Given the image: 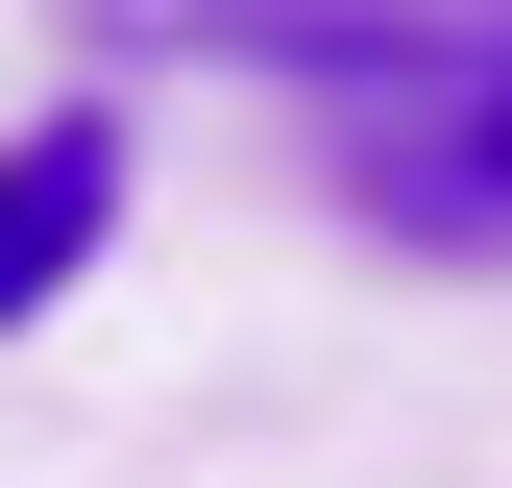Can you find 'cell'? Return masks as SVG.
<instances>
[{
	"mask_svg": "<svg viewBox=\"0 0 512 488\" xmlns=\"http://www.w3.org/2000/svg\"><path fill=\"white\" fill-rule=\"evenodd\" d=\"M366 196L415 244H512V49H464V122H391L366 147Z\"/></svg>",
	"mask_w": 512,
	"mask_h": 488,
	"instance_id": "6da1fadb",
	"label": "cell"
},
{
	"mask_svg": "<svg viewBox=\"0 0 512 488\" xmlns=\"http://www.w3.org/2000/svg\"><path fill=\"white\" fill-rule=\"evenodd\" d=\"M98 25H220L244 74H415V0H98Z\"/></svg>",
	"mask_w": 512,
	"mask_h": 488,
	"instance_id": "7a4b0ae2",
	"label": "cell"
},
{
	"mask_svg": "<svg viewBox=\"0 0 512 488\" xmlns=\"http://www.w3.org/2000/svg\"><path fill=\"white\" fill-rule=\"evenodd\" d=\"M98 220H122V122H25V196H0V293H74L98 269Z\"/></svg>",
	"mask_w": 512,
	"mask_h": 488,
	"instance_id": "3957f363",
	"label": "cell"
}]
</instances>
